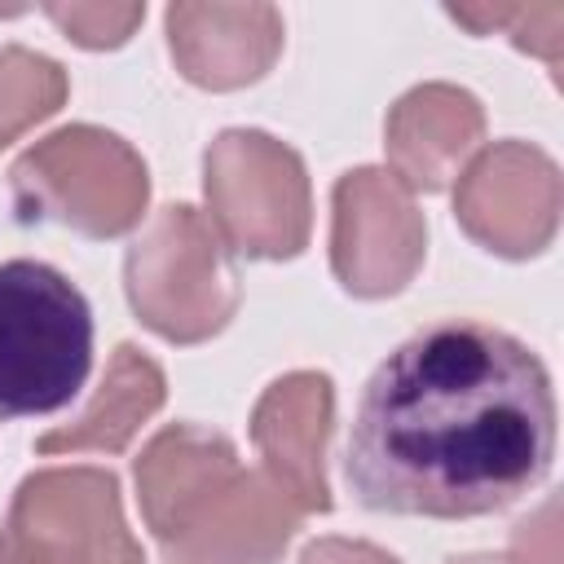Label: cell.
<instances>
[{
  "label": "cell",
  "mask_w": 564,
  "mask_h": 564,
  "mask_svg": "<svg viewBox=\"0 0 564 564\" xmlns=\"http://www.w3.org/2000/svg\"><path fill=\"white\" fill-rule=\"evenodd\" d=\"M66 93H70V79L62 62L26 44H4L0 48V150L18 141L26 128L57 115Z\"/></svg>",
  "instance_id": "9a60e30c"
},
{
  "label": "cell",
  "mask_w": 564,
  "mask_h": 564,
  "mask_svg": "<svg viewBox=\"0 0 564 564\" xmlns=\"http://www.w3.org/2000/svg\"><path fill=\"white\" fill-rule=\"evenodd\" d=\"M123 291L137 322L167 344H203L220 335L242 300L234 251L189 203L159 207L141 229L123 256Z\"/></svg>",
  "instance_id": "277c9868"
},
{
  "label": "cell",
  "mask_w": 564,
  "mask_h": 564,
  "mask_svg": "<svg viewBox=\"0 0 564 564\" xmlns=\"http://www.w3.org/2000/svg\"><path fill=\"white\" fill-rule=\"evenodd\" d=\"M300 564H401V560L361 538H317L300 551Z\"/></svg>",
  "instance_id": "d6986e66"
},
{
  "label": "cell",
  "mask_w": 564,
  "mask_h": 564,
  "mask_svg": "<svg viewBox=\"0 0 564 564\" xmlns=\"http://www.w3.org/2000/svg\"><path fill=\"white\" fill-rule=\"evenodd\" d=\"M0 564H145L119 476L106 467L31 471L0 520Z\"/></svg>",
  "instance_id": "8992f818"
},
{
  "label": "cell",
  "mask_w": 564,
  "mask_h": 564,
  "mask_svg": "<svg viewBox=\"0 0 564 564\" xmlns=\"http://www.w3.org/2000/svg\"><path fill=\"white\" fill-rule=\"evenodd\" d=\"M485 137V106L458 84H414L383 123L388 172L414 194H441Z\"/></svg>",
  "instance_id": "7c38bea8"
},
{
  "label": "cell",
  "mask_w": 564,
  "mask_h": 564,
  "mask_svg": "<svg viewBox=\"0 0 564 564\" xmlns=\"http://www.w3.org/2000/svg\"><path fill=\"white\" fill-rule=\"evenodd\" d=\"M454 22L471 26V31H494V26H507L516 48L524 53H538L551 75L560 70V26H564V9L560 4H533V9H449Z\"/></svg>",
  "instance_id": "2e32d148"
},
{
  "label": "cell",
  "mask_w": 564,
  "mask_h": 564,
  "mask_svg": "<svg viewBox=\"0 0 564 564\" xmlns=\"http://www.w3.org/2000/svg\"><path fill=\"white\" fill-rule=\"evenodd\" d=\"M176 70L212 93H234L269 75L282 53V13L273 4H203L176 0L163 13Z\"/></svg>",
  "instance_id": "8fae6325"
},
{
  "label": "cell",
  "mask_w": 564,
  "mask_h": 564,
  "mask_svg": "<svg viewBox=\"0 0 564 564\" xmlns=\"http://www.w3.org/2000/svg\"><path fill=\"white\" fill-rule=\"evenodd\" d=\"M335 427V383L326 370H291L273 379L251 410V445L264 476L300 507V516L330 511L326 445Z\"/></svg>",
  "instance_id": "9c48e42d"
},
{
  "label": "cell",
  "mask_w": 564,
  "mask_h": 564,
  "mask_svg": "<svg viewBox=\"0 0 564 564\" xmlns=\"http://www.w3.org/2000/svg\"><path fill=\"white\" fill-rule=\"evenodd\" d=\"M427 220L388 167H352L330 189V269L357 300H388L414 282Z\"/></svg>",
  "instance_id": "52a82bcc"
},
{
  "label": "cell",
  "mask_w": 564,
  "mask_h": 564,
  "mask_svg": "<svg viewBox=\"0 0 564 564\" xmlns=\"http://www.w3.org/2000/svg\"><path fill=\"white\" fill-rule=\"evenodd\" d=\"M93 370V308L44 260L0 264V419L62 410Z\"/></svg>",
  "instance_id": "7a4b0ae2"
},
{
  "label": "cell",
  "mask_w": 564,
  "mask_h": 564,
  "mask_svg": "<svg viewBox=\"0 0 564 564\" xmlns=\"http://www.w3.org/2000/svg\"><path fill=\"white\" fill-rule=\"evenodd\" d=\"M445 564H560V533H555V498L542 502L538 516L520 520L511 533V546L502 555L494 551H463Z\"/></svg>",
  "instance_id": "ac0fdd59"
},
{
  "label": "cell",
  "mask_w": 564,
  "mask_h": 564,
  "mask_svg": "<svg viewBox=\"0 0 564 564\" xmlns=\"http://www.w3.org/2000/svg\"><path fill=\"white\" fill-rule=\"evenodd\" d=\"M238 449L225 432L198 423H167L145 441L132 463L137 507L154 542L176 538L194 511L238 471Z\"/></svg>",
  "instance_id": "4fadbf2b"
},
{
  "label": "cell",
  "mask_w": 564,
  "mask_h": 564,
  "mask_svg": "<svg viewBox=\"0 0 564 564\" xmlns=\"http://www.w3.org/2000/svg\"><path fill=\"white\" fill-rule=\"evenodd\" d=\"M9 189L22 225H62L84 238H123L145 216L150 172L119 132L70 123L13 159Z\"/></svg>",
  "instance_id": "3957f363"
},
{
  "label": "cell",
  "mask_w": 564,
  "mask_h": 564,
  "mask_svg": "<svg viewBox=\"0 0 564 564\" xmlns=\"http://www.w3.org/2000/svg\"><path fill=\"white\" fill-rule=\"evenodd\" d=\"M555 458L542 357L489 322H432L361 388L344 476L361 507L476 520L520 502Z\"/></svg>",
  "instance_id": "6da1fadb"
},
{
  "label": "cell",
  "mask_w": 564,
  "mask_h": 564,
  "mask_svg": "<svg viewBox=\"0 0 564 564\" xmlns=\"http://www.w3.org/2000/svg\"><path fill=\"white\" fill-rule=\"evenodd\" d=\"M44 18L79 48H119L145 18V4H44Z\"/></svg>",
  "instance_id": "e0dca14e"
},
{
  "label": "cell",
  "mask_w": 564,
  "mask_h": 564,
  "mask_svg": "<svg viewBox=\"0 0 564 564\" xmlns=\"http://www.w3.org/2000/svg\"><path fill=\"white\" fill-rule=\"evenodd\" d=\"M207 220L247 260H295L313 234V185L295 145L260 128H225L203 154Z\"/></svg>",
  "instance_id": "5b68a950"
},
{
  "label": "cell",
  "mask_w": 564,
  "mask_h": 564,
  "mask_svg": "<svg viewBox=\"0 0 564 564\" xmlns=\"http://www.w3.org/2000/svg\"><path fill=\"white\" fill-rule=\"evenodd\" d=\"M167 401V379L163 366L137 348V344H119L106 361V375L93 392V401L62 427L44 432L35 441L40 454H70V449H106L119 454Z\"/></svg>",
  "instance_id": "5bb4252c"
},
{
  "label": "cell",
  "mask_w": 564,
  "mask_h": 564,
  "mask_svg": "<svg viewBox=\"0 0 564 564\" xmlns=\"http://www.w3.org/2000/svg\"><path fill=\"white\" fill-rule=\"evenodd\" d=\"M300 529V507L260 471L238 467L194 520L159 542L163 564H278Z\"/></svg>",
  "instance_id": "30bf717a"
},
{
  "label": "cell",
  "mask_w": 564,
  "mask_h": 564,
  "mask_svg": "<svg viewBox=\"0 0 564 564\" xmlns=\"http://www.w3.org/2000/svg\"><path fill=\"white\" fill-rule=\"evenodd\" d=\"M564 181L555 159L529 141L485 145L454 185V216L471 242L502 260L542 256L555 242Z\"/></svg>",
  "instance_id": "ba28073f"
}]
</instances>
